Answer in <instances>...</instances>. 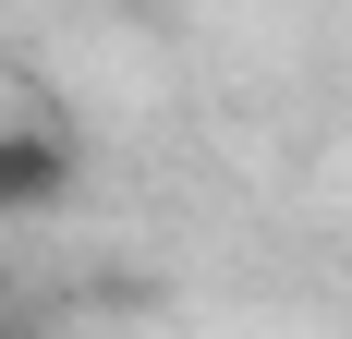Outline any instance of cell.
<instances>
[{
    "mask_svg": "<svg viewBox=\"0 0 352 339\" xmlns=\"http://www.w3.org/2000/svg\"><path fill=\"white\" fill-rule=\"evenodd\" d=\"M73 182H85V158L61 121H0V218H49V206H73Z\"/></svg>",
    "mask_w": 352,
    "mask_h": 339,
    "instance_id": "6da1fadb",
    "label": "cell"
}]
</instances>
